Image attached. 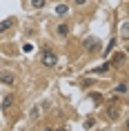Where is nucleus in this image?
Instances as JSON below:
<instances>
[{
    "mask_svg": "<svg viewBox=\"0 0 129 131\" xmlns=\"http://www.w3.org/2000/svg\"><path fill=\"white\" fill-rule=\"evenodd\" d=\"M40 62L45 64V67H56V64H58V56H56L51 49L45 47V49L40 51Z\"/></svg>",
    "mask_w": 129,
    "mask_h": 131,
    "instance_id": "f257e3e1",
    "label": "nucleus"
},
{
    "mask_svg": "<svg viewBox=\"0 0 129 131\" xmlns=\"http://www.w3.org/2000/svg\"><path fill=\"white\" fill-rule=\"evenodd\" d=\"M82 47H85V51H89V53H96V51H100V40H98L96 36H89V38H85Z\"/></svg>",
    "mask_w": 129,
    "mask_h": 131,
    "instance_id": "f03ea898",
    "label": "nucleus"
},
{
    "mask_svg": "<svg viewBox=\"0 0 129 131\" xmlns=\"http://www.w3.org/2000/svg\"><path fill=\"white\" fill-rule=\"evenodd\" d=\"M0 82H5V84H16V76L11 73V71H0Z\"/></svg>",
    "mask_w": 129,
    "mask_h": 131,
    "instance_id": "7ed1b4c3",
    "label": "nucleus"
},
{
    "mask_svg": "<svg viewBox=\"0 0 129 131\" xmlns=\"http://www.w3.org/2000/svg\"><path fill=\"white\" fill-rule=\"evenodd\" d=\"M118 116H120L118 107H111V104H109V107H107V118H109V120H118Z\"/></svg>",
    "mask_w": 129,
    "mask_h": 131,
    "instance_id": "20e7f679",
    "label": "nucleus"
},
{
    "mask_svg": "<svg viewBox=\"0 0 129 131\" xmlns=\"http://www.w3.org/2000/svg\"><path fill=\"white\" fill-rule=\"evenodd\" d=\"M14 18H7V20H2V22H0V34H2V31H7V29H11V27H14Z\"/></svg>",
    "mask_w": 129,
    "mask_h": 131,
    "instance_id": "39448f33",
    "label": "nucleus"
},
{
    "mask_svg": "<svg viewBox=\"0 0 129 131\" xmlns=\"http://www.w3.org/2000/svg\"><path fill=\"white\" fill-rule=\"evenodd\" d=\"M14 100H16V98H14V93H9V96H5V100H2V109L7 111L9 107L14 104Z\"/></svg>",
    "mask_w": 129,
    "mask_h": 131,
    "instance_id": "423d86ee",
    "label": "nucleus"
},
{
    "mask_svg": "<svg viewBox=\"0 0 129 131\" xmlns=\"http://www.w3.org/2000/svg\"><path fill=\"white\" fill-rule=\"evenodd\" d=\"M122 62H125V53H116L114 60L109 62V64H111V67H118V64H122Z\"/></svg>",
    "mask_w": 129,
    "mask_h": 131,
    "instance_id": "0eeeda50",
    "label": "nucleus"
},
{
    "mask_svg": "<svg viewBox=\"0 0 129 131\" xmlns=\"http://www.w3.org/2000/svg\"><path fill=\"white\" fill-rule=\"evenodd\" d=\"M58 36H60V38H67V36H69V27L65 25V22L58 25Z\"/></svg>",
    "mask_w": 129,
    "mask_h": 131,
    "instance_id": "6e6552de",
    "label": "nucleus"
},
{
    "mask_svg": "<svg viewBox=\"0 0 129 131\" xmlns=\"http://www.w3.org/2000/svg\"><path fill=\"white\" fill-rule=\"evenodd\" d=\"M109 69H111V64H109V62H105V64H100V67H96L91 73H105V71H109Z\"/></svg>",
    "mask_w": 129,
    "mask_h": 131,
    "instance_id": "1a4fd4ad",
    "label": "nucleus"
},
{
    "mask_svg": "<svg viewBox=\"0 0 129 131\" xmlns=\"http://www.w3.org/2000/svg\"><path fill=\"white\" fill-rule=\"evenodd\" d=\"M120 36H122V40H129V22H125V25H122Z\"/></svg>",
    "mask_w": 129,
    "mask_h": 131,
    "instance_id": "9d476101",
    "label": "nucleus"
},
{
    "mask_svg": "<svg viewBox=\"0 0 129 131\" xmlns=\"http://www.w3.org/2000/svg\"><path fill=\"white\" fill-rule=\"evenodd\" d=\"M114 47H116V40L111 38V40H109V45H107V49H105V56H109V53H111V49H114Z\"/></svg>",
    "mask_w": 129,
    "mask_h": 131,
    "instance_id": "9b49d317",
    "label": "nucleus"
},
{
    "mask_svg": "<svg viewBox=\"0 0 129 131\" xmlns=\"http://www.w3.org/2000/svg\"><path fill=\"white\" fill-rule=\"evenodd\" d=\"M31 7H36V9H42V7H45V0H31Z\"/></svg>",
    "mask_w": 129,
    "mask_h": 131,
    "instance_id": "f8f14e48",
    "label": "nucleus"
},
{
    "mask_svg": "<svg viewBox=\"0 0 129 131\" xmlns=\"http://www.w3.org/2000/svg\"><path fill=\"white\" fill-rule=\"evenodd\" d=\"M56 14H58V16H65V14H67V7H65V5L56 7Z\"/></svg>",
    "mask_w": 129,
    "mask_h": 131,
    "instance_id": "ddd939ff",
    "label": "nucleus"
},
{
    "mask_svg": "<svg viewBox=\"0 0 129 131\" xmlns=\"http://www.w3.org/2000/svg\"><path fill=\"white\" fill-rule=\"evenodd\" d=\"M91 100H94L96 104H100L102 102V96H100V93H91Z\"/></svg>",
    "mask_w": 129,
    "mask_h": 131,
    "instance_id": "4468645a",
    "label": "nucleus"
},
{
    "mask_svg": "<svg viewBox=\"0 0 129 131\" xmlns=\"http://www.w3.org/2000/svg\"><path fill=\"white\" fill-rule=\"evenodd\" d=\"M94 118H87V120H85V129H91V127H94Z\"/></svg>",
    "mask_w": 129,
    "mask_h": 131,
    "instance_id": "2eb2a0df",
    "label": "nucleus"
},
{
    "mask_svg": "<svg viewBox=\"0 0 129 131\" xmlns=\"http://www.w3.org/2000/svg\"><path fill=\"white\" fill-rule=\"evenodd\" d=\"M42 131H56V127H45Z\"/></svg>",
    "mask_w": 129,
    "mask_h": 131,
    "instance_id": "dca6fc26",
    "label": "nucleus"
},
{
    "mask_svg": "<svg viewBox=\"0 0 129 131\" xmlns=\"http://www.w3.org/2000/svg\"><path fill=\"white\" fill-rule=\"evenodd\" d=\"M125 131H129V118L125 120Z\"/></svg>",
    "mask_w": 129,
    "mask_h": 131,
    "instance_id": "f3484780",
    "label": "nucleus"
},
{
    "mask_svg": "<svg viewBox=\"0 0 129 131\" xmlns=\"http://www.w3.org/2000/svg\"><path fill=\"white\" fill-rule=\"evenodd\" d=\"M76 5H85V2H87V0H74Z\"/></svg>",
    "mask_w": 129,
    "mask_h": 131,
    "instance_id": "a211bd4d",
    "label": "nucleus"
},
{
    "mask_svg": "<svg viewBox=\"0 0 129 131\" xmlns=\"http://www.w3.org/2000/svg\"><path fill=\"white\" fill-rule=\"evenodd\" d=\"M56 131H67V129H65V127H60V129H56Z\"/></svg>",
    "mask_w": 129,
    "mask_h": 131,
    "instance_id": "6ab92c4d",
    "label": "nucleus"
},
{
    "mask_svg": "<svg viewBox=\"0 0 129 131\" xmlns=\"http://www.w3.org/2000/svg\"><path fill=\"white\" fill-rule=\"evenodd\" d=\"M127 53H129V47H127Z\"/></svg>",
    "mask_w": 129,
    "mask_h": 131,
    "instance_id": "aec40b11",
    "label": "nucleus"
}]
</instances>
